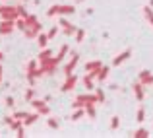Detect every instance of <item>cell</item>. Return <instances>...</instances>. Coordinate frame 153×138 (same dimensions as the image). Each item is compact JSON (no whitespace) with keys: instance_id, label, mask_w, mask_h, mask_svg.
Segmentation results:
<instances>
[{"instance_id":"74e56055","label":"cell","mask_w":153,"mask_h":138,"mask_svg":"<svg viewBox=\"0 0 153 138\" xmlns=\"http://www.w3.org/2000/svg\"><path fill=\"white\" fill-rule=\"evenodd\" d=\"M2 72H4V70H2V66H0V82H2Z\"/></svg>"},{"instance_id":"2e32d148","label":"cell","mask_w":153,"mask_h":138,"mask_svg":"<svg viewBox=\"0 0 153 138\" xmlns=\"http://www.w3.org/2000/svg\"><path fill=\"white\" fill-rule=\"evenodd\" d=\"M101 60H91V62L85 64V72H99V68H101Z\"/></svg>"},{"instance_id":"8d00e7d4","label":"cell","mask_w":153,"mask_h":138,"mask_svg":"<svg viewBox=\"0 0 153 138\" xmlns=\"http://www.w3.org/2000/svg\"><path fill=\"white\" fill-rule=\"evenodd\" d=\"M25 115H27V113H22V111H18V113H14V117H16V119H25Z\"/></svg>"},{"instance_id":"f546056e","label":"cell","mask_w":153,"mask_h":138,"mask_svg":"<svg viewBox=\"0 0 153 138\" xmlns=\"http://www.w3.org/2000/svg\"><path fill=\"white\" fill-rule=\"evenodd\" d=\"M118 124H120V119H118V117H112V121H111V130H116V128H118Z\"/></svg>"},{"instance_id":"277c9868","label":"cell","mask_w":153,"mask_h":138,"mask_svg":"<svg viewBox=\"0 0 153 138\" xmlns=\"http://www.w3.org/2000/svg\"><path fill=\"white\" fill-rule=\"evenodd\" d=\"M70 56H72L70 62L64 66V74H66V76H72V74H74L76 66H78V62H79V55H78V52H74V55H70Z\"/></svg>"},{"instance_id":"603a6c76","label":"cell","mask_w":153,"mask_h":138,"mask_svg":"<svg viewBox=\"0 0 153 138\" xmlns=\"http://www.w3.org/2000/svg\"><path fill=\"white\" fill-rule=\"evenodd\" d=\"M136 121H138V123H143V121H146V109L143 107H140L138 111H136Z\"/></svg>"},{"instance_id":"3957f363","label":"cell","mask_w":153,"mask_h":138,"mask_svg":"<svg viewBox=\"0 0 153 138\" xmlns=\"http://www.w3.org/2000/svg\"><path fill=\"white\" fill-rule=\"evenodd\" d=\"M29 103L33 105L35 111H39L41 115H49V113H51V109H49V105H47V101H45V99H35V97H33Z\"/></svg>"},{"instance_id":"ba28073f","label":"cell","mask_w":153,"mask_h":138,"mask_svg":"<svg viewBox=\"0 0 153 138\" xmlns=\"http://www.w3.org/2000/svg\"><path fill=\"white\" fill-rule=\"evenodd\" d=\"M41 31H43V26H41V23L37 22V23H35V26L27 27V29L23 31V33H25V37H27V39H37V35L41 33Z\"/></svg>"},{"instance_id":"52a82bcc","label":"cell","mask_w":153,"mask_h":138,"mask_svg":"<svg viewBox=\"0 0 153 138\" xmlns=\"http://www.w3.org/2000/svg\"><path fill=\"white\" fill-rule=\"evenodd\" d=\"M76 99H79V101H83V105H87V103H91V105H97L99 103V99H97V93H79Z\"/></svg>"},{"instance_id":"9c48e42d","label":"cell","mask_w":153,"mask_h":138,"mask_svg":"<svg viewBox=\"0 0 153 138\" xmlns=\"http://www.w3.org/2000/svg\"><path fill=\"white\" fill-rule=\"evenodd\" d=\"M76 84H78V76H76V74L66 76V82L62 84V88H60V90H62V92H72L76 88Z\"/></svg>"},{"instance_id":"e575fe53","label":"cell","mask_w":153,"mask_h":138,"mask_svg":"<svg viewBox=\"0 0 153 138\" xmlns=\"http://www.w3.org/2000/svg\"><path fill=\"white\" fill-rule=\"evenodd\" d=\"M25 128H27V127H23V124H22V127H19L18 130H16V132H18L16 136H18V138H23V136H25Z\"/></svg>"},{"instance_id":"f1b7e54d","label":"cell","mask_w":153,"mask_h":138,"mask_svg":"<svg viewBox=\"0 0 153 138\" xmlns=\"http://www.w3.org/2000/svg\"><path fill=\"white\" fill-rule=\"evenodd\" d=\"M16 27H18V29H22V31H25V20H23V18H18V20H16Z\"/></svg>"},{"instance_id":"8992f818","label":"cell","mask_w":153,"mask_h":138,"mask_svg":"<svg viewBox=\"0 0 153 138\" xmlns=\"http://www.w3.org/2000/svg\"><path fill=\"white\" fill-rule=\"evenodd\" d=\"M58 26L62 27L64 35H68V37H72V35H76V31H78V29H76V26H72V23L68 22V20H62V18L58 20Z\"/></svg>"},{"instance_id":"9a60e30c","label":"cell","mask_w":153,"mask_h":138,"mask_svg":"<svg viewBox=\"0 0 153 138\" xmlns=\"http://www.w3.org/2000/svg\"><path fill=\"white\" fill-rule=\"evenodd\" d=\"M52 56H54V55H52V51H51V49H41V52H39V56H37V60H39V62H47V60H49V58H52Z\"/></svg>"},{"instance_id":"60d3db41","label":"cell","mask_w":153,"mask_h":138,"mask_svg":"<svg viewBox=\"0 0 153 138\" xmlns=\"http://www.w3.org/2000/svg\"><path fill=\"white\" fill-rule=\"evenodd\" d=\"M74 2H83V0H74Z\"/></svg>"},{"instance_id":"ab89813d","label":"cell","mask_w":153,"mask_h":138,"mask_svg":"<svg viewBox=\"0 0 153 138\" xmlns=\"http://www.w3.org/2000/svg\"><path fill=\"white\" fill-rule=\"evenodd\" d=\"M147 6H151V8H153V0H149V4H147Z\"/></svg>"},{"instance_id":"4dcf8cb0","label":"cell","mask_w":153,"mask_h":138,"mask_svg":"<svg viewBox=\"0 0 153 138\" xmlns=\"http://www.w3.org/2000/svg\"><path fill=\"white\" fill-rule=\"evenodd\" d=\"M4 105H6V107H14V105H16V99H14V97H10V95H8L6 99H4Z\"/></svg>"},{"instance_id":"d4e9b609","label":"cell","mask_w":153,"mask_h":138,"mask_svg":"<svg viewBox=\"0 0 153 138\" xmlns=\"http://www.w3.org/2000/svg\"><path fill=\"white\" fill-rule=\"evenodd\" d=\"M74 37H76V43H83V39H85V31H83V29H78Z\"/></svg>"},{"instance_id":"83f0119b","label":"cell","mask_w":153,"mask_h":138,"mask_svg":"<svg viewBox=\"0 0 153 138\" xmlns=\"http://www.w3.org/2000/svg\"><path fill=\"white\" fill-rule=\"evenodd\" d=\"M47 124H49L51 128H54V130H56V128L60 127V123H58L56 119H52V117H49V119H47Z\"/></svg>"},{"instance_id":"d6a6232c","label":"cell","mask_w":153,"mask_h":138,"mask_svg":"<svg viewBox=\"0 0 153 138\" xmlns=\"http://www.w3.org/2000/svg\"><path fill=\"white\" fill-rule=\"evenodd\" d=\"M95 93H97V99H99V103H105V93H103V90H101V88H97V92H95Z\"/></svg>"},{"instance_id":"30bf717a","label":"cell","mask_w":153,"mask_h":138,"mask_svg":"<svg viewBox=\"0 0 153 138\" xmlns=\"http://www.w3.org/2000/svg\"><path fill=\"white\" fill-rule=\"evenodd\" d=\"M130 56H132V51H130V49L122 51L120 55H116V56H114V60H112V66H120V64H122V62H126V60L130 58Z\"/></svg>"},{"instance_id":"f35d334b","label":"cell","mask_w":153,"mask_h":138,"mask_svg":"<svg viewBox=\"0 0 153 138\" xmlns=\"http://www.w3.org/2000/svg\"><path fill=\"white\" fill-rule=\"evenodd\" d=\"M2 58H4V52H2V51H0V60H2Z\"/></svg>"},{"instance_id":"44dd1931","label":"cell","mask_w":153,"mask_h":138,"mask_svg":"<svg viewBox=\"0 0 153 138\" xmlns=\"http://www.w3.org/2000/svg\"><path fill=\"white\" fill-rule=\"evenodd\" d=\"M85 115L89 117V119H95V117H97V111H95V105H91V103H87V105H85Z\"/></svg>"},{"instance_id":"5b68a950","label":"cell","mask_w":153,"mask_h":138,"mask_svg":"<svg viewBox=\"0 0 153 138\" xmlns=\"http://www.w3.org/2000/svg\"><path fill=\"white\" fill-rule=\"evenodd\" d=\"M16 29V20H2L0 22V35H8Z\"/></svg>"},{"instance_id":"4fadbf2b","label":"cell","mask_w":153,"mask_h":138,"mask_svg":"<svg viewBox=\"0 0 153 138\" xmlns=\"http://www.w3.org/2000/svg\"><path fill=\"white\" fill-rule=\"evenodd\" d=\"M39 115H41L39 111H37V113H27V115H25V119H23V127H31L33 123H37Z\"/></svg>"},{"instance_id":"d590c367","label":"cell","mask_w":153,"mask_h":138,"mask_svg":"<svg viewBox=\"0 0 153 138\" xmlns=\"http://www.w3.org/2000/svg\"><path fill=\"white\" fill-rule=\"evenodd\" d=\"M56 33H58V26H54V27H52V29L49 31V39H54V37H56Z\"/></svg>"},{"instance_id":"7c38bea8","label":"cell","mask_w":153,"mask_h":138,"mask_svg":"<svg viewBox=\"0 0 153 138\" xmlns=\"http://www.w3.org/2000/svg\"><path fill=\"white\" fill-rule=\"evenodd\" d=\"M138 80L143 84V86H153V74L149 70H142L140 76H138Z\"/></svg>"},{"instance_id":"ac0fdd59","label":"cell","mask_w":153,"mask_h":138,"mask_svg":"<svg viewBox=\"0 0 153 138\" xmlns=\"http://www.w3.org/2000/svg\"><path fill=\"white\" fill-rule=\"evenodd\" d=\"M108 72H111V68H108V66H101V68H99V72H97V80H99V82H105V80L108 78Z\"/></svg>"},{"instance_id":"ffe728a7","label":"cell","mask_w":153,"mask_h":138,"mask_svg":"<svg viewBox=\"0 0 153 138\" xmlns=\"http://www.w3.org/2000/svg\"><path fill=\"white\" fill-rule=\"evenodd\" d=\"M83 115H85V107H82V109H74V113H72L70 119H72V121H79Z\"/></svg>"},{"instance_id":"4316f807","label":"cell","mask_w":153,"mask_h":138,"mask_svg":"<svg viewBox=\"0 0 153 138\" xmlns=\"http://www.w3.org/2000/svg\"><path fill=\"white\" fill-rule=\"evenodd\" d=\"M23 97H25V101H27V103H29V101L33 99V97H35V90H33V86H31L29 90L25 92V95H23Z\"/></svg>"},{"instance_id":"836d02e7","label":"cell","mask_w":153,"mask_h":138,"mask_svg":"<svg viewBox=\"0 0 153 138\" xmlns=\"http://www.w3.org/2000/svg\"><path fill=\"white\" fill-rule=\"evenodd\" d=\"M82 107H85V105H83V101H79V99L72 101V109H82Z\"/></svg>"},{"instance_id":"6da1fadb","label":"cell","mask_w":153,"mask_h":138,"mask_svg":"<svg viewBox=\"0 0 153 138\" xmlns=\"http://www.w3.org/2000/svg\"><path fill=\"white\" fill-rule=\"evenodd\" d=\"M76 12V4H54L47 10V16L52 18V16H70Z\"/></svg>"},{"instance_id":"484cf974","label":"cell","mask_w":153,"mask_h":138,"mask_svg":"<svg viewBox=\"0 0 153 138\" xmlns=\"http://www.w3.org/2000/svg\"><path fill=\"white\" fill-rule=\"evenodd\" d=\"M37 22H39V20L35 18V16H31V14H29V16H27V18H25V26H27V27L35 26V23H37ZM27 27H25V29H27Z\"/></svg>"},{"instance_id":"5bb4252c","label":"cell","mask_w":153,"mask_h":138,"mask_svg":"<svg viewBox=\"0 0 153 138\" xmlns=\"http://www.w3.org/2000/svg\"><path fill=\"white\" fill-rule=\"evenodd\" d=\"M93 80H95V76H93V74H89V72H87V74L83 76V86H85V90H87V92L95 90V84H93Z\"/></svg>"},{"instance_id":"7402d4cb","label":"cell","mask_w":153,"mask_h":138,"mask_svg":"<svg viewBox=\"0 0 153 138\" xmlns=\"http://www.w3.org/2000/svg\"><path fill=\"white\" fill-rule=\"evenodd\" d=\"M130 136H134V138H147V136H149V132H147L146 128H138V130L132 132Z\"/></svg>"},{"instance_id":"8fae6325","label":"cell","mask_w":153,"mask_h":138,"mask_svg":"<svg viewBox=\"0 0 153 138\" xmlns=\"http://www.w3.org/2000/svg\"><path fill=\"white\" fill-rule=\"evenodd\" d=\"M132 90H134L136 99H138V101H143V99H146V90H143V84L140 82V80L134 84V86H132Z\"/></svg>"},{"instance_id":"e0dca14e","label":"cell","mask_w":153,"mask_h":138,"mask_svg":"<svg viewBox=\"0 0 153 138\" xmlns=\"http://www.w3.org/2000/svg\"><path fill=\"white\" fill-rule=\"evenodd\" d=\"M49 41H51V39H49V33H43V31H41V33L37 35V45L41 47V49H45Z\"/></svg>"},{"instance_id":"cb8c5ba5","label":"cell","mask_w":153,"mask_h":138,"mask_svg":"<svg viewBox=\"0 0 153 138\" xmlns=\"http://www.w3.org/2000/svg\"><path fill=\"white\" fill-rule=\"evenodd\" d=\"M68 51H70V49H68V45H62V47H60V51H58V55H56V58L62 62V58L68 55Z\"/></svg>"},{"instance_id":"1f68e13d","label":"cell","mask_w":153,"mask_h":138,"mask_svg":"<svg viewBox=\"0 0 153 138\" xmlns=\"http://www.w3.org/2000/svg\"><path fill=\"white\" fill-rule=\"evenodd\" d=\"M18 14H19V18H23V20H25L27 16H29V14H27V10H25L23 6H18Z\"/></svg>"},{"instance_id":"7a4b0ae2","label":"cell","mask_w":153,"mask_h":138,"mask_svg":"<svg viewBox=\"0 0 153 138\" xmlns=\"http://www.w3.org/2000/svg\"><path fill=\"white\" fill-rule=\"evenodd\" d=\"M18 6H0V20H18Z\"/></svg>"},{"instance_id":"d6986e66","label":"cell","mask_w":153,"mask_h":138,"mask_svg":"<svg viewBox=\"0 0 153 138\" xmlns=\"http://www.w3.org/2000/svg\"><path fill=\"white\" fill-rule=\"evenodd\" d=\"M143 16H146L147 23L153 27V10H151V6H146V8H143Z\"/></svg>"}]
</instances>
